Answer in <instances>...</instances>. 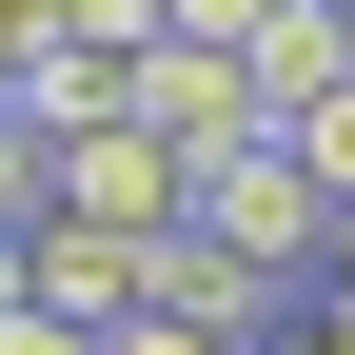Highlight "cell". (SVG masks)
Returning a JSON list of instances; mask_svg holds the SVG:
<instances>
[{
    "instance_id": "cell-3",
    "label": "cell",
    "mask_w": 355,
    "mask_h": 355,
    "mask_svg": "<svg viewBox=\"0 0 355 355\" xmlns=\"http://www.w3.org/2000/svg\"><path fill=\"white\" fill-rule=\"evenodd\" d=\"M20 296H40V316H79V336H119V316L158 296V237H99V217H40V237H20Z\"/></svg>"
},
{
    "instance_id": "cell-1",
    "label": "cell",
    "mask_w": 355,
    "mask_h": 355,
    "mask_svg": "<svg viewBox=\"0 0 355 355\" xmlns=\"http://www.w3.org/2000/svg\"><path fill=\"white\" fill-rule=\"evenodd\" d=\"M178 237H217L237 277H277V296H316V277H336V198H316L277 139H257V158H217L198 198H178Z\"/></svg>"
},
{
    "instance_id": "cell-13",
    "label": "cell",
    "mask_w": 355,
    "mask_h": 355,
    "mask_svg": "<svg viewBox=\"0 0 355 355\" xmlns=\"http://www.w3.org/2000/svg\"><path fill=\"white\" fill-rule=\"evenodd\" d=\"M257 355H355V316H277V336H257Z\"/></svg>"
},
{
    "instance_id": "cell-4",
    "label": "cell",
    "mask_w": 355,
    "mask_h": 355,
    "mask_svg": "<svg viewBox=\"0 0 355 355\" xmlns=\"http://www.w3.org/2000/svg\"><path fill=\"white\" fill-rule=\"evenodd\" d=\"M178 198H198V178H178L139 119H99V139H60V217H99V237H178Z\"/></svg>"
},
{
    "instance_id": "cell-11",
    "label": "cell",
    "mask_w": 355,
    "mask_h": 355,
    "mask_svg": "<svg viewBox=\"0 0 355 355\" xmlns=\"http://www.w3.org/2000/svg\"><path fill=\"white\" fill-rule=\"evenodd\" d=\"M99 355H237V336H198V316H119Z\"/></svg>"
},
{
    "instance_id": "cell-8",
    "label": "cell",
    "mask_w": 355,
    "mask_h": 355,
    "mask_svg": "<svg viewBox=\"0 0 355 355\" xmlns=\"http://www.w3.org/2000/svg\"><path fill=\"white\" fill-rule=\"evenodd\" d=\"M277 158H296V178H316V198L355 217V79H336V99H316V119H277Z\"/></svg>"
},
{
    "instance_id": "cell-14",
    "label": "cell",
    "mask_w": 355,
    "mask_h": 355,
    "mask_svg": "<svg viewBox=\"0 0 355 355\" xmlns=\"http://www.w3.org/2000/svg\"><path fill=\"white\" fill-rule=\"evenodd\" d=\"M316 316H355V217H336V277H316Z\"/></svg>"
},
{
    "instance_id": "cell-7",
    "label": "cell",
    "mask_w": 355,
    "mask_h": 355,
    "mask_svg": "<svg viewBox=\"0 0 355 355\" xmlns=\"http://www.w3.org/2000/svg\"><path fill=\"white\" fill-rule=\"evenodd\" d=\"M40 217H60V139L0 99V237H40Z\"/></svg>"
},
{
    "instance_id": "cell-10",
    "label": "cell",
    "mask_w": 355,
    "mask_h": 355,
    "mask_svg": "<svg viewBox=\"0 0 355 355\" xmlns=\"http://www.w3.org/2000/svg\"><path fill=\"white\" fill-rule=\"evenodd\" d=\"M0 355H99L79 316H40V296H0Z\"/></svg>"
},
{
    "instance_id": "cell-16",
    "label": "cell",
    "mask_w": 355,
    "mask_h": 355,
    "mask_svg": "<svg viewBox=\"0 0 355 355\" xmlns=\"http://www.w3.org/2000/svg\"><path fill=\"white\" fill-rule=\"evenodd\" d=\"M336 20H355V0H336Z\"/></svg>"
},
{
    "instance_id": "cell-12",
    "label": "cell",
    "mask_w": 355,
    "mask_h": 355,
    "mask_svg": "<svg viewBox=\"0 0 355 355\" xmlns=\"http://www.w3.org/2000/svg\"><path fill=\"white\" fill-rule=\"evenodd\" d=\"M40 40H79V0H0V60H40Z\"/></svg>"
},
{
    "instance_id": "cell-6",
    "label": "cell",
    "mask_w": 355,
    "mask_h": 355,
    "mask_svg": "<svg viewBox=\"0 0 355 355\" xmlns=\"http://www.w3.org/2000/svg\"><path fill=\"white\" fill-rule=\"evenodd\" d=\"M237 60H257V119H316L336 79H355V20H336V0H277V20H257Z\"/></svg>"
},
{
    "instance_id": "cell-9",
    "label": "cell",
    "mask_w": 355,
    "mask_h": 355,
    "mask_svg": "<svg viewBox=\"0 0 355 355\" xmlns=\"http://www.w3.org/2000/svg\"><path fill=\"white\" fill-rule=\"evenodd\" d=\"M257 20H277V0H158V40H217V60H237Z\"/></svg>"
},
{
    "instance_id": "cell-5",
    "label": "cell",
    "mask_w": 355,
    "mask_h": 355,
    "mask_svg": "<svg viewBox=\"0 0 355 355\" xmlns=\"http://www.w3.org/2000/svg\"><path fill=\"white\" fill-rule=\"evenodd\" d=\"M139 60H158V40H40V60H20V119H40V139H99V119H139Z\"/></svg>"
},
{
    "instance_id": "cell-15",
    "label": "cell",
    "mask_w": 355,
    "mask_h": 355,
    "mask_svg": "<svg viewBox=\"0 0 355 355\" xmlns=\"http://www.w3.org/2000/svg\"><path fill=\"white\" fill-rule=\"evenodd\" d=\"M0 99H20V60H0Z\"/></svg>"
},
{
    "instance_id": "cell-2",
    "label": "cell",
    "mask_w": 355,
    "mask_h": 355,
    "mask_svg": "<svg viewBox=\"0 0 355 355\" xmlns=\"http://www.w3.org/2000/svg\"><path fill=\"white\" fill-rule=\"evenodd\" d=\"M139 139H158L178 178L257 158V139H277V119H257V60H217V40H158V60H139Z\"/></svg>"
}]
</instances>
